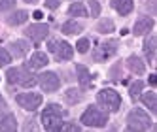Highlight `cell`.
Masks as SVG:
<instances>
[{"label": "cell", "mask_w": 157, "mask_h": 132, "mask_svg": "<svg viewBox=\"0 0 157 132\" xmlns=\"http://www.w3.org/2000/svg\"><path fill=\"white\" fill-rule=\"evenodd\" d=\"M0 130H8V132H13L17 130V121L12 113H8L2 121H0Z\"/></svg>", "instance_id": "obj_17"}, {"label": "cell", "mask_w": 157, "mask_h": 132, "mask_svg": "<svg viewBox=\"0 0 157 132\" xmlns=\"http://www.w3.org/2000/svg\"><path fill=\"white\" fill-rule=\"evenodd\" d=\"M64 100L68 102V104H78L82 100V93L78 91V89H68L64 93Z\"/></svg>", "instance_id": "obj_22"}, {"label": "cell", "mask_w": 157, "mask_h": 132, "mask_svg": "<svg viewBox=\"0 0 157 132\" xmlns=\"http://www.w3.org/2000/svg\"><path fill=\"white\" fill-rule=\"evenodd\" d=\"M61 130H64V132H80L82 128L78 127V125H72V123H63L61 125Z\"/></svg>", "instance_id": "obj_28"}, {"label": "cell", "mask_w": 157, "mask_h": 132, "mask_svg": "<svg viewBox=\"0 0 157 132\" xmlns=\"http://www.w3.org/2000/svg\"><path fill=\"white\" fill-rule=\"evenodd\" d=\"M0 106H4V98H2V94H0Z\"/></svg>", "instance_id": "obj_35"}, {"label": "cell", "mask_w": 157, "mask_h": 132, "mask_svg": "<svg viewBox=\"0 0 157 132\" xmlns=\"http://www.w3.org/2000/svg\"><path fill=\"white\" fill-rule=\"evenodd\" d=\"M142 102L150 108V112H157V96H155V93L153 91H148L146 94H142Z\"/></svg>", "instance_id": "obj_20"}, {"label": "cell", "mask_w": 157, "mask_h": 132, "mask_svg": "<svg viewBox=\"0 0 157 132\" xmlns=\"http://www.w3.org/2000/svg\"><path fill=\"white\" fill-rule=\"evenodd\" d=\"M97 100L102 104V106H106L110 112H117L119 106H121V96L114 89H102V91L97 94Z\"/></svg>", "instance_id": "obj_5"}, {"label": "cell", "mask_w": 157, "mask_h": 132, "mask_svg": "<svg viewBox=\"0 0 157 132\" xmlns=\"http://www.w3.org/2000/svg\"><path fill=\"white\" fill-rule=\"evenodd\" d=\"M76 72H78V81H80L82 89H89V85H91V79H93V75L89 74V70L85 68V66L78 64V66H76Z\"/></svg>", "instance_id": "obj_12"}, {"label": "cell", "mask_w": 157, "mask_h": 132, "mask_svg": "<svg viewBox=\"0 0 157 132\" xmlns=\"http://www.w3.org/2000/svg\"><path fill=\"white\" fill-rule=\"evenodd\" d=\"M155 43H157V38L155 36H148V40L144 42V53H146V57H148L150 64H153V59H155Z\"/></svg>", "instance_id": "obj_16"}, {"label": "cell", "mask_w": 157, "mask_h": 132, "mask_svg": "<svg viewBox=\"0 0 157 132\" xmlns=\"http://www.w3.org/2000/svg\"><path fill=\"white\" fill-rule=\"evenodd\" d=\"M27 19H29V13L25 12V9H19V12H15L13 15H10V17H8V23L15 27V25H23Z\"/></svg>", "instance_id": "obj_19"}, {"label": "cell", "mask_w": 157, "mask_h": 132, "mask_svg": "<svg viewBox=\"0 0 157 132\" xmlns=\"http://www.w3.org/2000/svg\"><path fill=\"white\" fill-rule=\"evenodd\" d=\"M127 66H129L134 74H138V75H142L146 72V64L142 62L140 57H136V55H131V57L127 59Z\"/></svg>", "instance_id": "obj_14"}, {"label": "cell", "mask_w": 157, "mask_h": 132, "mask_svg": "<svg viewBox=\"0 0 157 132\" xmlns=\"http://www.w3.org/2000/svg\"><path fill=\"white\" fill-rule=\"evenodd\" d=\"M32 17H34V19H42V12H34V13H32Z\"/></svg>", "instance_id": "obj_34"}, {"label": "cell", "mask_w": 157, "mask_h": 132, "mask_svg": "<svg viewBox=\"0 0 157 132\" xmlns=\"http://www.w3.org/2000/svg\"><path fill=\"white\" fill-rule=\"evenodd\" d=\"M25 2H29V4H34V2H36V0H25Z\"/></svg>", "instance_id": "obj_36"}, {"label": "cell", "mask_w": 157, "mask_h": 132, "mask_svg": "<svg viewBox=\"0 0 157 132\" xmlns=\"http://www.w3.org/2000/svg\"><path fill=\"white\" fill-rule=\"evenodd\" d=\"M112 6L117 9L119 15H129L132 12V8H134L132 0H112Z\"/></svg>", "instance_id": "obj_13"}, {"label": "cell", "mask_w": 157, "mask_h": 132, "mask_svg": "<svg viewBox=\"0 0 157 132\" xmlns=\"http://www.w3.org/2000/svg\"><path fill=\"white\" fill-rule=\"evenodd\" d=\"M82 123L85 127H97V128H100V127H104L108 123V115L104 112H100L97 106H89L85 112L82 113Z\"/></svg>", "instance_id": "obj_4"}, {"label": "cell", "mask_w": 157, "mask_h": 132, "mask_svg": "<svg viewBox=\"0 0 157 132\" xmlns=\"http://www.w3.org/2000/svg\"><path fill=\"white\" fill-rule=\"evenodd\" d=\"M38 83H40V87L46 93H55L61 87V79H59V75L55 74V72H44V74H40Z\"/></svg>", "instance_id": "obj_7"}, {"label": "cell", "mask_w": 157, "mask_h": 132, "mask_svg": "<svg viewBox=\"0 0 157 132\" xmlns=\"http://www.w3.org/2000/svg\"><path fill=\"white\" fill-rule=\"evenodd\" d=\"M68 13H70V15H78V17H85V15H87L85 6H83L82 2H74V4H70Z\"/></svg>", "instance_id": "obj_23"}, {"label": "cell", "mask_w": 157, "mask_h": 132, "mask_svg": "<svg viewBox=\"0 0 157 132\" xmlns=\"http://www.w3.org/2000/svg\"><path fill=\"white\" fill-rule=\"evenodd\" d=\"M15 6V0H0V12H6V9H12Z\"/></svg>", "instance_id": "obj_29"}, {"label": "cell", "mask_w": 157, "mask_h": 132, "mask_svg": "<svg viewBox=\"0 0 157 132\" xmlns=\"http://www.w3.org/2000/svg\"><path fill=\"white\" fill-rule=\"evenodd\" d=\"M55 55H57L59 61H70L72 55H74V49L68 42H57V46H55Z\"/></svg>", "instance_id": "obj_11"}, {"label": "cell", "mask_w": 157, "mask_h": 132, "mask_svg": "<svg viewBox=\"0 0 157 132\" xmlns=\"http://www.w3.org/2000/svg\"><path fill=\"white\" fill-rule=\"evenodd\" d=\"M97 30L102 32V34H108V32H112V30H114V23H112V19H102V21L97 25Z\"/></svg>", "instance_id": "obj_25"}, {"label": "cell", "mask_w": 157, "mask_h": 132, "mask_svg": "<svg viewBox=\"0 0 157 132\" xmlns=\"http://www.w3.org/2000/svg\"><path fill=\"white\" fill-rule=\"evenodd\" d=\"M6 79L12 85H21V87H32L36 83L34 75H32L25 66H19V68H10L6 74Z\"/></svg>", "instance_id": "obj_2"}, {"label": "cell", "mask_w": 157, "mask_h": 132, "mask_svg": "<svg viewBox=\"0 0 157 132\" xmlns=\"http://www.w3.org/2000/svg\"><path fill=\"white\" fill-rule=\"evenodd\" d=\"M76 47H78V51H80V53H87V49H89V40H87V38L78 40Z\"/></svg>", "instance_id": "obj_27"}, {"label": "cell", "mask_w": 157, "mask_h": 132, "mask_svg": "<svg viewBox=\"0 0 157 132\" xmlns=\"http://www.w3.org/2000/svg\"><path fill=\"white\" fill-rule=\"evenodd\" d=\"M25 130H36V125L34 123H27L25 125Z\"/></svg>", "instance_id": "obj_32"}, {"label": "cell", "mask_w": 157, "mask_h": 132, "mask_svg": "<svg viewBox=\"0 0 157 132\" xmlns=\"http://www.w3.org/2000/svg\"><path fill=\"white\" fill-rule=\"evenodd\" d=\"M142 91H144V81H134L132 85H131V98L132 100H136V98L142 94Z\"/></svg>", "instance_id": "obj_24"}, {"label": "cell", "mask_w": 157, "mask_h": 132, "mask_svg": "<svg viewBox=\"0 0 157 132\" xmlns=\"http://www.w3.org/2000/svg\"><path fill=\"white\" fill-rule=\"evenodd\" d=\"M59 4H61V0H46V8H49V9L59 8Z\"/></svg>", "instance_id": "obj_31"}, {"label": "cell", "mask_w": 157, "mask_h": 132, "mask_svg": "<svg viewBox=\"0 0 157 132\" xmlns=\"http://www.w3.org/2000/svg\"><path fill=\"white\" fill-rule=\"evenodd\" d=\"M15 100L23 109L34 112V109H38V106L42 104V94H38V93H23V94H17Z\"/></svg>", "instance_id": "obj_6"}, {"label": "cell", "mask_w": 157, "mask_h": 132, "mask_svg": "<svg viewBox=\"0 0 157 132\" xmlns=\"http://www.w3.org/2000/svg\"><path fill=\"white\" fill-rule=\"evenodd\" d=\"M116 51H117V42H116V40H108V42H104V43H100L98 49L95 51V61L104 62V61L110 59Z\"/></svg>", "instance_id": "obj_8"}, {"label": "cell", "mask_w": 157, "mask_h": 132, "mask_svg": "<svg viewBox=\"0 0 157 132\" xmlns=\"http://www.w3.org/2000/svg\"><path fill=\"white\" fill-rule=\"evenodd\" d=\"M155 83H157V78H155V75H150V85L155 87Z\"/></svg>", "instance_id": "obj_33"}, {"label": "cell", "mask_w": 157, "mask_h": 132, "mask_svg": "<svg viewBox=\"0 0 157 132\" xmlns=\"http://www.w3.org/2000/svg\"><path fill=\"white\" fill-rule=\"evenodd\" d=\"M66 115V112L57 106V104H49L46 109H44V113H42V125L46 130L49 132H57L61 130V125H63V117Z\"/></svg>", "instance_id": "obj_1"}, {"label": "cell", "mask_w": 157, "mask_h": 132, "mask_svg": "<svg viewBox=\"0 0 157 132\" xmlns=\"http://www.w3.org/2000/svg\"><path fill=\"white\" fill-rule=\"evenodd\" d=\"M10 62H12V55H10L4 47H0V68L6 66V64H10Z\"/></svg>", "instance_id": "obj_26"}, {"label": "cell", "mask_w": 157, "mask_h": 132, "mask_svg": "<svg viewBox=\"0 0 157 132\" xmlns=\"http://www.w3.org/2000/svg\"><path fill=\"white\" fill-rule=\"evenodd\" d=\"M89 6H91V15L97 17L100 13V4L97 2V0H89Z\"/></svg>", "instance_id": "obj_30"}, {"label": "cell", "mask_w": 157, "mask_h": 132, "mask_svg": "<svg viewBox=\"0 0 157 132\" xmlns=\"http://www.w3.org/2000/svg\"><path fill=\"white\" fill-rule=\"evenodd\" d=\"M48 62H49L48 55H46V53H42V51H36V53L30 57L29 66H30V68H44V66H46Z\"/></svg>", "instance_id": "obj_15"}, {"label": "cell", "mask_w": 157, "mask_h": 132, "mask_svg": "<svg viewBox=\"0 0 157 132\" xmlns=\"http://www.w3.org/2000/svg\"><path fill=\"white\" fill-rule=\"evenodd\" d=\"M12 51H13L15 57H25L27 51H29V43L23 40H15V42H12Z\"/></svg>", "instance_id": "obj_18"}, {"label": "cell", "mask_w": 157, "mask_h": 132, "mask_svg": "<svg viewBox=\"0 0 157 132\" xmlns=\"http://www.w3.org/2000/svg\"><path fill=\"white\" fill-rule=\"evenodd\" d=\"M150 30H153V19L144 15V17H140L136 21V25L132 28V34L134 36H144V34H148Z\"/></svg>", "instance_id": "obj_10"}, {"label": "cell", "mask_w": 157, "mask_h": 132, "mask_svg": "<svg viewBox=\"0 0 157 132\" xmlns=\"http://www.w3.org/2000/svg\"><path fill=\"white\" fill-rule=\"evenodd\" d=\"M48 32H49V28H48V25H42V23H36V25H30V27H27V30H25V34L32 40V42H42L44 38H48Z\"/></svg>", "instance_id": "obj_9"}, {"label": "cell", "mask_w": 157, "mask_h": 132, "mask_svg": "<svg viewBox=\"0 0 157 132\" xmlns=\"http://www.w3.org/2000/svg\"><path fill=\"white\" fill-rule=\"evenodd\" d=\"M83 30V27L80 23H76V21H66V23L63 25V32L64 34H80V32Z\"/></svg>", "instance_id": "obj_21"}, {"label": "cell", "mask_w": 157, "mask_h": 132, "mask_svg": "<svg viewBox=\"0 0 157 132\" xmlns=\"http://www.w3.org/2000/svg\"><path fill=\"white\" fill-rule=\"evenodd\" d=\"M151 128V119L150 115H146L142 109H132L127 117V130H150Z\"/></svg>", "instance_id": "obj_3"}]
</instances>
